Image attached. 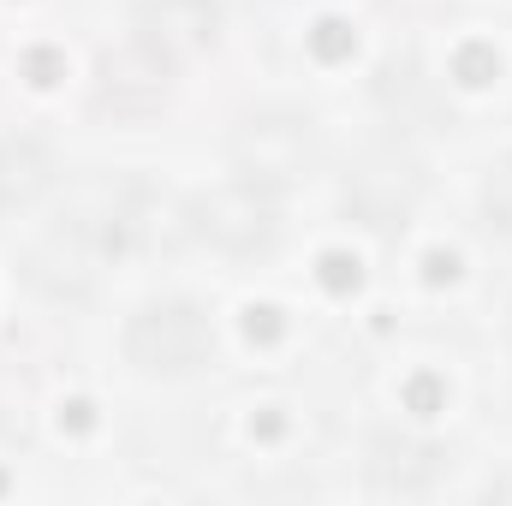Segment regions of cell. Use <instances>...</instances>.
I'll return each mask as SVG.
<instances>
[{"mask_svg": "<svg viewBox=\"0 0 512 506\" xmlns=\"http://www.w3.org/2000/svg\"><path fill=\"white\" fill-rule=\"evenodd\" d=\"M126 358L143 370H161V376H179V370H197L209 358V328L197 310L185 304H155V310H137L126 328Z\"/></svg>", "mask_w": 512, "mask_h": 506, "instance_id": "6da1fadb", "label": "cell"}, {"mask_svg": "<svg viewBox=\"0 0 512 506\" xmlns=\"http://www.w3.org/2000/svg\"><path fill=\"white\" fill-rule=\"evenodd\" d=\"M24 274L48 292H84L90 274H96V233L78 227V221H60L48 227L30 251H24Z\"/></svg>", "mask_w": 512, "mask_h": 506, "instance_id": "277c9868", "label": "cell"}, {"mask_svg": "<svg viewBox=\"0 0 512 506\" xmlns=\"http://www.w3.org/2000/svg\"><path fill=\"white\" fill-rule=\"evenodd\" d=\"M197 233L221 251H256L268 245L274 233V203L256 179H239V185H221L197 203Z\"/></svg>", "mask_w": 512, "mask_h": 506, "instance_id": "3957f363", "label": "cell"}, {"mask_svg": "<svg viewBox=\"0 0 512 506\" xmlns=\"http://www.w3.org/2000/svg\"><path fill=\"white\" fill-rule=\"evenodd\" d=\"M143 24L173 48H197L215 30V0H143Z\"/></svg>", "mask_w": 512, "mask_h": 506, "instance_id": "8992f818", "label": "cell"}, {"mask_svg": "<svg viewBox=\"0 0 512 506\" xmlns=\"http://www.w3.org/2000/svg\"><path fill=\"white\" fill-rule=\"evenodd\" d=\"M310 155H316L310 126H304V120H286V114H262V120L233 131V161H239V173L256 179V185H286V179H298V173L310 167Z\"/></svg>", "mask_w": 512, "mask_h": 506, "instance_id": "7a4b0ae2", "label": "cell"}, {"mask_svg": "<svg viewBox=\"0 0 512 506\" xmlns=\"http://www.w3.org/2000/svg\"><path fill=\"white\" fill-rule=\"evenodd\" d=\"M54 161L36 137H0V209H24L48 191Z\"/></svg>", "mask_w": 512, "mask_h": 506, "instance_id": "5b68a950", "label": "cell"}]
</instances>
